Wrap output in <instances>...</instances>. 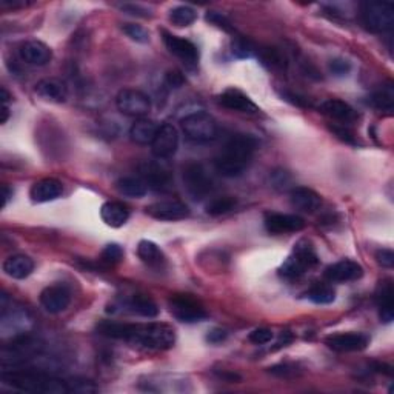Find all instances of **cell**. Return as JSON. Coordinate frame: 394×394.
Listing matches in <instances>:
<instances>
[{
    "instance_id": "6da1fadb",
    "label": "cell",
    "mask_w": 394,
    "mask_h": 394,
    "mask_svg": "<svg viewBox=\"0 0 394 394\" xmlns=\"http://www.w3.org/2000/svg\"><path fill=\"white\" fill-rule=\"evenodd\" d=\"M97 331L101 333L102 336L127 340V342L136 346L153 351L169 350L176 342L174 330L167 324L131 325L113 320H103L97 325Z\"/></svg>"
},
{
    "instance_id": "7a4b0ae2",
    "label": "cell",
    "mask_w": 394,
    "mask_h": 394,
    "mask_svg": "<svg viewBox=\"0 0 394 394\" xmlns=\"http://www.w3.org/2000/svg\"><path fill=\"white\" fill-rule=\"evenodd\" d=\"M258 148V141L248 134H234L220 154L216 157V169L223 177H239L245 173L251 162L254 151Z\"/></svg>"
},
{
    "instance_id": "3957f363",
    "label": "cell",
    "mask_w": 394,
    "mask_h": 394,
    "mask_svg": "<svg viewBox=\"0 0 394 394\" xmlns=\"http://www.w3.org/2000/svg\"><path fill=\"white\" fill-rule=\"evenodd\" d=\"M2 382L14 390L26 393H43V394H67L71 393V384L62 379L48 376V374L32 370L22 371H3Z\"/></svg>"
},
{
    "instance_id": "277c9868",
    "label": "cell",
    "mask_w": 394,
    "mask_h": 394,
    "mask_svg": "<svg viewBox=\"0 0 394 394\" xmlns=\"http://www.w3.org/2000/svg\"><path fill=\"white\" fill-rule=\"evenodd\" d=\"M319 264V258L311 242L308 240H299L294 245V249L290 258H288L284 265L280 267V276L287 279H299L304 276L308 270Z\"/></svg>"
},
{
    "instance_id": "5b68a950",
    "label": "cell",
    "mask_w": 394,
    "mask_h": 394,
    "mask_svg": "<svg viewBox=\"0 0 394 394\" xmlns=\"http://www.w3.org/2000/svg\"><path fill=\"white\" fill-rule=\"evenodd\" d=\"M360 21L371 32L390 31L394 25V5L390 2H364L360 5Z\"/></svg>"
},
{
    "instance_id": "8992f818",
    "label": "cell",
    "mask_w": 394,
    "mask_h": 394,
    "mask_svg": "<svg viewBox=\"0 0 394 394\" xmlns=\"http://www.w3.org/2000/svg\"><path fill=\"white\" fill-rule=\"evenodd\" d=\"M182 129L188 139L199 143H207L218 137V123L211 114L205 111H196L182 119Z\"/></svg>"
},
{
    "instance_id": "52a82bcc",
    "label": "cell",
    "mask_w": 394,
    "mask_h": 394,
    "mask_svg": "<svg viewBox=\"0 0 394 394\" xmlns=\"http://www.w3.org/2000/svg\"><path fill=\"white\" fill-rule=\"evenodd\" d=\"M183 183L194 199H203L213 191V179L202 163L189 162L183 167Z\"/></svg>"
},
{
    "instance_id": "ba28073f",
    "label": "cell",
    "mask_w": 394,
    "mask_h": 394,
    "mask_svg": "<svg viewBox=\"0 0 394 394\" xmlns=\"http://www.w3.org/2000/svg\"><path fill=\"white\" fill-rule=\"evenodd\" d=\"M116 107L122 114L129 117H145L151 110L149 97L139 90L125 88L116 97Z\"/></svg>"
},
{
    "instance_id": "9c48e42d",
    "label": "cell",
    "mask_w": 394,
    "mask_h": 394,
    "mask_svg": "<svg viewBox=\"0 0 394 394\" xmlns=\"http://www.w3.org/2000/svg\"><path fill=\"white\" fill-rule=\"evenodd\" d=\"M169 310L173 316L183 324H196L207 319V311L199 302L188 294H176L169 300Z\"/></svg>"
},
{
    "instance_id": "30bf717a",
    "label": "cell",
    "mask_w": 394,
    "mask_h": 394,
    "mask_svg": "<svg viewBox=\"0 0 394 394\" xmlns=\"http://www.w3.org/2000/svg\"><path fill=\"white\" fill-rule=\"evenodd\" d=\"M141 179L147 183V187L154 191H168L173 187V173L167 165H163L160 159L143 162L141 168Z\"/></svg>"
},
{
    "instance_id": "8fae6325",
    "label": "cell",
    "mask_w": 394,
    "mask_h": 394,
    "mask_svg": "<svg viewBox=\"0 0 394 394\" xmlns=\"http://www.w3.org/2000/svg\"><path fill=\"white\" fill-rule=\"evenodd\" d=\"M177 147H179V133H177V129L172 123L160 125L153 143H151V153L156 159H169L177 151Z\"/></svg>"
},
{
    "instance_id": "7c38bea8",
    "label": "cell",
    "mask_w": 394,
    "mask_h": 394,
    "mask_svg": "<svg viewBox=\"0 0 394 394\" xmlns=\"http://www.w3.org/2000/svg\"><path fill=\"white\" fill-rule=\"evenodd\" d=\"M147 214L157 220H182L189 216V209L185 203L176 199L159 200L147 207Z\"/></svg>"
},
{
    "instance_id": "4fadbf2b",
    "label": "cell",
    "mask_w": 394,
    "mask_h": 394,
    "mask_svg": "<svg viewBox=\"0 0 394 394\" xmlns=\"http://www.w3.org/2000/svg\"><path fill=\"white\" fill-rule=\"evenodd\" d=\"M71 304V291L62 284L47 287L41 293V305L50 314H59L67 310Z\"/></svg>"
},
{
    "instance_id": "5bb4252c",
    "label": "cell",
    "mask_w": 394,
    "mask_h": 394,
    "mask_svg": "<svg viewBox=\"0 0 394 394\" xmlns=\"http://www.w3.org/2000/svg\"><path fill=\"white\" fill-rule=\"evenodd\" d=\"M328 348L338 353H351L365 350L370 344V339L364 333H340L333 334L325 339Z\"/></svg>"
},
{
    "instance_id": "9a60e30c",
    "label": "cell",
    "mask_w": 394,
    "mask_h": 394,
    "mask_svg": "<svg viewBox=\"0 0 394 394\" xmlns=\"http://www.w3.org/2000/svg\"><path fill=\"white\" fill-rule=\"evenodd\" d=\"M162 36H163V43H165V47L172 54L179 57L180 61L188 65H196L199 62V50H197L193 42H189L187 39L179 36L169 34L167 31H163Z\"/></svg>"
},
{
    "instance_id": "2e32d148",
    "label": "cell",
    "mask_w": 394,
    "mask_h": 394,
    "mask_svg": "<svg viewBox=\"0 0 394 394\" xmlns=\"http://www.w3.org/2000/svg\"><path fill=\"white\" fill-rule=\"evenodd\" d=\"M265 228L271 234H285V233H298L305 228V220L300 216L284 214V213H271L267 214Z\"/></svg>"
},
{
    "instance_id": "e0dca14e",
    "label": "cell",
    "mask_w": 394,
    "mask_h": 394,
    "mask_svg": "<svg viewBox=\"0 0 394 394\" xmlns=\"http://www.w3.org/2000/svg\"><path fill=\"white\" fill-rule=\"evenodd\" d=\"M19 56L22 61L34 67H43L51 62L52 51L48 45H45L41 41H26L19 48Z\"/></svg>"
},
{
    "instance_id": "ac0fdd59",
    "label": "cell",
    "mask_w": 394,
    "mask_h": 394,
    "mask_svg": "<svg viewBox=\"0 0 394 394\" xmlns=\"http://www.w3.org/2000/svg\"><path fill=\"white\" fill-rule=\"evenodd\" d=\"M219 102L222 107H225L231 111H238V113H245V114H258L259 108L251 98L247 94L242 93L239 90L229 88L219 96Z\"/></svg>"
},
{
    "instance_id": "d6986e66",
    "label": "cell",
    "mask_w": 394,
    "mask_h": 394,
    "mask_svg": "<svg viewBox=\"0 0 394 394\" xmlns=\"http://www.w3.org/2000/svg\"><path fill=\"white\" fill-rule=\"evenodd\" d=\"M325 279L330 282H353L364 276V268L354 260H340L338 264L328 267L325 273Z\"/></svg>"
},
{
    "instance_id": "ffe728a7",
    "label": "cell",
    "mask_w": 394,
    "mask_h": 394,
    "mask_svg": "<svg viewBox=\"0 0 394 394\" xmlns=\"http://www.w3.org/2000/svg\"><path fill=\"white\" fill-rule=\"evenodd\" d=\"M63 194V185L61 180L47 177V179L37 180L30 189V197L36 203H47L59 199Z\"/></svg>"
},
{
    "instance_id": "44dd1931",
    "label": "cell",
    "mask_w": 394,
    "mask_h": 394,
    "mask_svg": "<svg viewBox=\"0 0 394 394\" xmlns=\"http://www.w3.org/2000/svg\"><path fill=\"white\" fill-rule=\"evenodd\" d=\"M291 205L304 213H314L318 211L322 205L320 196L311 188L307 187H296L290 193Z\"/></svg>"
},
{
    "instance_id": "7402d4cb",
    "label": "cell",
    "mask_w": 394,
    "mask_h": 394,
    "mask_svg": "<svg viewBox=\"0 0 394 394\" xmlns=\"http://www.w3.org/2000/svg\"><path fill=\"white\" fill-rule=\"evenodd\" d=\"M34 91L39 97L43 98V101L54 103L65 102L68 96L67 85L62 81H59V79H43V81L37 82Z\"/></svg>"
},
{
    "instance_id": "603a6c76",
    "label": "cell",
    "mask_w": 394,
    "mask_h": 394,
    "mask_svg": "<svg viewBox=\"0 0 394 394\" xmlns=\"http://www.w3.org/2000/svg\"><path fill=\"white\" fill-rule=\"evenodd\" d=\"M3 271L6 276H10L12 279L22 280L28 278V276L34 271V262L25 254L10 256V258L5 259L3 262Z\"/></svg>"
},
{
    "instance_id": "cb8c5ba5",
    "label": "cell",
    "mask_w": 394,
    "mask_h": 394,
    "mask_svg": "<svg viewBox=\"0 0 394 394\" xmlns=\"http://www.w3.org/2000/svg\"><path fill=\"white\" fill-rule=\"evenodd\" d=\"M159 128L160 125H157V122L142 117V119L136 121L129 129L131 141L136 142L137 145H151Z\"/></svg>"
},
{
    "instance_id": "d4e9b609",
    "label": "cell",
    "mask_w": 394,
    "mask_h": 394,
    "mask_svg": "<svg viewBox=\"0 0 394 394\" xmlns=\"http://www.w3.org/2000/svg\"><path fill=\"white\" fill-rule=\"evenodd\" d=\"M101 218L102 220L107 223L108 227L113 228H121L129 219V211L128 208L123 205L122 202H105L101 208Z\"/></svg>"
},
{
    "instance_id": "484cf974",
    "label": "cell",
    "mask_w": 394,
    "mask_h": 394,
    "mask_svg": "<svg viewBox=\"0 0 394 394\" xmlns=\"http://www.w3.org/2000/svg\"><path fill=\"white\" fill-rule=\"evenodd\" d=\"M320 111L328 117H331V119L340 122H353L357 117L356 111L346 102L339 101V98H328V101L320 105Z\"/></svg>"
},
{
    "instance_id": "4316f807",
    "label": "cell",
    "mask_w": 394,
    "mask_h": 394,
    "mask_svg": "<svg viewBox=\"0 0 394 394\" xmlns=\"http://www.w3.org/2000/svg\"><path fill=\"white\" fill-rule=\"evenodd\" d=\"M377 305H379V316L380 320L385 324H390L394 319V291L390 280L384 282L380 285L377 293Z\"/></svg>"
},
{
    "instance_id": "83f0119b",
    "label": "cell",
    "mask_w": 394,
    "mask_h": 394,
    "mask_svg": "<svg viewBox=\"0 0 394 394\" xmlns=\"http://www.w3.org/2000/svg\"><path fill=\"white\" fill-rule=\"evenodd\" d=\"M137 256L139 259L147 264L148 267L160 268L165 265V254L162 253V249L157 247L154 242L151 240H141L137 245Z\"/></svg>"
},
{
    "instance_id": "f1b7e54d",
    "label": "cell",
    "mask_w": 394,
    "mask_h": 394,
    "mask_svg": "<svg viewBox=\"0 0 394 394\" xmlns=\"http://www.w3.org/2000/svg\"><path fill=\"white\" fill-rule=\"evenodd\" d=\"M116 188L122 196L131 197V199H141V197L145 196L148 191L147 183L143 182L141 177L133 176L121 177V179L116 182Z\"/></svg>"
},
{
    "instance_id": "f546056e",
    "label": "cell",
    "mask_w": 394,
    "mask_h": 394,
    "mask_svg": "<svg viewBox=\"0 0 394 394\" xmlns=\"http://www.w3.org/2000/svg\"><path fill=\"white\" fill-rule=\"evenodd\" d=\"M128 310L134 314H139L142 318H156L159 314V307L156 302L148 298L145 294H134L133 298L128 300Z\"/></svg>"
},
{
    "instance_id": "4dcf8cb0",
    "label": "cell",
    "mask_w": 394,
    "mask_h": 394,
    "mask_svg": "<svg viewBox=\"0 0 394 394\" xmlns=\"http://www.w3.org/2000/svg\"><path fill=\"white\" fill-rule=\"evenodd\" d=\"M371 103L373 107H376L377 110L386 111V113H391L394 108V88L391 83L384 85L382 88H379L376 93L371 96Z\"/></svg>"
},
{
    "instance_id": "1f68e13d",
    "label": "cell",
    "mask_w": 394,
    "mask_h": 394,
    "mask_svg": "<svg viewBox=\"0 0 394 394\" xmlns=\"http://www.w3.org/2000/svg\"><path fill=\"white\" fill-rule=\"evenodd\" d=\"M197 12L191 8V6L182 5L176 6L172 11H169V21L173 22L176 26H189L196 22Z\"/></svg>"
},
{
    "instance_id": "d6a6232c",
    "label": "cell",
    "mask_w": 394,
    "mask_h": 394,
    "mask_svg": "<svg viewBox=\"0 0 394 394\" xmlns=\"http://www.w3.org/2000/svg\"><path fill=\"white\" fill-rule=\"evenodd\" d=\"M307 298L318 305H328L336 299V291L330 285H316L307 293Z\"/></svg>"
},
{
    "instance_id": "836d02e7",
    "label": "cell",
    "mask_w": 394,
    "mask_h": 394,
    "mask_svg": "<svg viewBox=\"0 0 394 394\" xmlns=\"http://www.w3.org/2000/svg\"><path fill=\"white\" fill-rule=\"evenodd\" d=\"M236 205H238V200H236L234 197H229V196L218 197V199H213L208 203L207 213L209 216H222V214L233 211Z\"/></svg>"
},
{
    "instance_id": "e575fe53",
    "label": "cell",
    "mask_w": 394,
    "mask_h": 394,
    "mask_svg": "<svg viewBox=\"0 0 394 394\" xmlns=\"http://www.w3.org/2000/svg\"><path fill=\"white\" fill-rule=\"evenodd\" d=\"M260 59L265 65L274 70H285L287 68V59L282 54V51L278 48H265L260 52Z\"/></svg>"
},
{
    "instance_id": "d590c367",
    "label": "cell",
    "mask_w": 394,
    "mask_h": 394,
    "mask_svg": "<svg viewBox=\"0 0 394 394\" xmlns=\"http://www.w3.org/2000/svg\"><path fill=\"white\" fill-rule=\"evenodd\" d=\"M122 30H123L125 34H127L131 39V41L139 42V43L149 42V32L141 25L127 23V25L122 26Z\"/></svg>"
},
{
    "instance_id": "8d00e7d4",
    "label": "cell",
    "mask_w": 394,
    "mask_h": 394,
    "mask_svg": "<svg viewBox=\"0 0 394 394\" xmlns=\"http://www.w3.org/2000/svg\"><path fill=\"white\" fill-rule=\"evenodd\" d=\"M101 259L102 262H105V264H108V265L119 264V262L123 259V249L121 245L110 244L103 248Z\"/></svg>"
},
{
    "instance_id": "74e56055",
    "label": "cell",
    "mask_w": 394,
    "mask_h": 394,
    "mask_svg": "<svg viewBox=\"0 0 394 394\" xmlns=\"http://www.w3.org/2000/svg\"><path fill=\"white\" fill-rule=\"evenodd\" d=\"M273 339V331L270 328H256L251 333H249L248 340L253 342L254 345H265L268 342H271Z\"/></svg>"
},
{
    "instance_id": "f35d334b",
    "label": "cell",
    "mask_w": 394,
    "mask_h": 394,
    "mask_svg": "<svg viewBox=\"0 0 394 394\" xmlns=\"http://www.w3.org/2000/svg\"><path fill=\"white\" fill-rule=\"evenodd\" d=\"M253 45L249 43L247 39H242V37H236L233 41V52L238 57H249L253 54Z\"/></svg>"
},
{
    "instance_id": "ab89813d",
    "label": "cell",
    "mask_w": 394,
    "mask_h": 394,
    "mask_svg": "<svg viewBox=\"0 0 394 394\" xmlns=\"http://www.w3.org/2000/svg\"><path fill=\"white\" fill-rule=\"evenodd\" d=\"M207 21L214 25V26H218V28L223 30V31H227V32H233V26L231 23H229L228 19L225 16H222L220 12H216V11H209L208 14H207Z\"/></svg>"
},
{
    "instance_id": "60d3db41",
    "label": "cell",
    "mask_w": 394,
    "mask_h": 394,
    "mask_svg": "<svg viewBox=\"0 0 394 394\" xmlns=\"http://www.w3.org/2000/svg\"><path fill=\"white\" fill-rule=\"evenodd\" d=\"M351 65L345 59H334V61L330 62V71L334 76H346L350 73Z\"/></svg>"
},
{
    "instance_id": "b9f144b4",
    "label": "cell",
    "mask_w": 394,
    "mask_h": 394,
    "mask_svg": "<svg viewBox=\"0 0 394 394\" xmlns=\"http://www.w3.org/2000/svg\"><path fill=\"white\" fill-rule=\"evenodd\" d=\"M122 11L128 12L131 16H137V17H148L149 11L147 8H143L141 5H134V3H123L121 5Z\"/></svg>"
},
{
    "instance_id": "7bdbcfd3",
    "label": "cell",
    "mask_w": 394,
    "mask_h": 394,
    "mask_svg": "<svg viewBox=\"0 0 394 394\" xmlns=\"http://www.w3.org/2000/svg\"><path fill=\"white\" fill-rule=\"evenodd\" d=\"M377 262L385 268H393L394 267V253L391 249H380L376 254Z\"/></svg>"
},
{
    "instance_id": "ee69618b",
    "label": "cell",
    "mask_w": 394,
    "mask_h": 394,
    "mask_svg": "<svg viewBox=\"0 0 394 394\" xmlns=\"http://www.w3.org/2000/svg\"><path fill=\"white\" fill-rule=\"evenodd\" d=\"M165 83L169 88H180L185 83V79H183L179 71H168L165 76Z\"/></svg>"
},
{
    "instance_id": "f6af8a7d",
    "label": "cell",
    "mask_w": 394,
    "mask_h": 394,
    "mask_svg": "<svg viewBox=\"0 0 394 394\" xmlns=\"http://www.w3.org/2000/svg\"><path fill=\"white\" fill-rule=\"evenodd\" d=\"M227 336H228V333L225 330H222V328H214V330L208 331L207 340L209 344H220L227 339Z\"/></svg>"
},
{
    "instance_id": "bcb514c9",
    "label": "cell",
    "mask_w": 394,
    "mask_h": 394,
    "mask_svg": "<svg viewBox=\"0 0 394 394\" xmlns=\"http://www.w3.org/2000/svg\"><path fill=\"white\" fill-rule=\"evenodd\" d=\"M270 371L273 374H278V376H280V377H288V376H290V374H291V376H296V366L294 365H288V364L273 366V369H270Z\"/></svg>"
},
{
    "instance_id": "7dc6e473",
    "label": "cell",
    "mask_w": 394,
    "mask_h": 394,
    "mask_svg": "<svg viewBox=\"0 0 394 394\" xmlns=\"http://www.w3.org/2000/svg\"><path fill=\"white\" fill-rule=\"evenodd\" d=\"M290 182V176L287 172H274L273 173V183L276 188H285L287 183Z\"/></svg>"
},
{
    "instance_id": "c3c4849f",
    "label": "cell",
    "mask_w": 394,
    "mask_h": 394,
    "mask_svg": "<svg viewBox=\"0 0 394 394\" xmlns=\"http://www.w3.org/2000/svg\"><path fill=\"white\" fill-rule=\"evenodd\" d=\"M334 131H336V134L340 137V139H344V141H346V142H354V137H353V134L351 133H348L346 129H344V128H338V127H334Z\"/></svg>"
},
{
    "instance_id": "681fc988",
    "label": "cell",
    "mask_w": 394,
    "mask_h": 394,
    "mask_svg": "<svg viewBox=\"0 0 394 394\" xmlns=\"http://www.w3.org/2000/svg\"><path fill=\"white\" fill-rule=\"evenodd\" d=\"M11 196H12V189L8 185H3L2 187V208L6 207V203H8Z\"/></svg>"
},
{
    "instance_id": "f907efd6",
    "label": "cell",
    "mask_w": 394,
    "mask_h": 394,
    "mask_svg": "<svg viewBox=\"0 0 394 394\" xmlns=\"http://www.w3.org/2000/svg\"><path fill=\"white\" fill-rule=\"evenodd\" d=\"M8 117H10V108H8V103H3V107H2V123H5L6 121H8Z\"/></svg>"
},
{
    "instance_id": "816d5d0a",
    "label": "cell",
    "mask_w": 394,
    "mask_h": 394,
    "mask_svg": "<svg viewBox=\"0 0 394 394\" xmlns=\"http://www.w3.org/2000/svg\"><path fill=\"white\" fill-rule=\"evenodd\" d=\"M0 98H2V102H3V103H8V101L11 98L10 93H8V91H6L5 88L0 90Z\"/></svg>"
}]
</instances>
